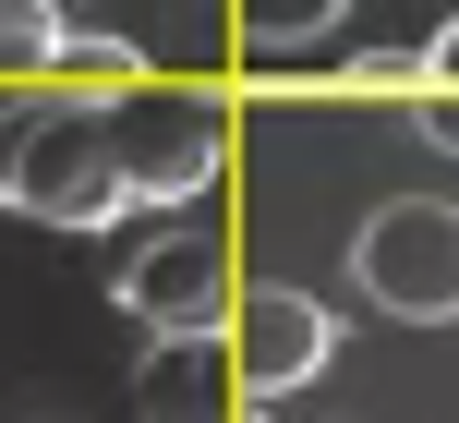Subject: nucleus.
Wrapping results in <instances>:
<instances>
[{
	"instance_id": "f257e3e1",
	"label": "nucleus",
	"mask_w": 459,
	"mask_h": 423,
	"mask_svg": "<svg viewBox=\"0 0 459 423\" xmlns=\"http://www.w3.org/2000/svg\"><path fill=\"white\" fill-rule=\"evenodd\" d=\"M0 206L37 218V230H109L134 206L121 158H109V97L61 85V73L0 97Z\"/></svg>"
},
{
	"instance_id": "f03ea898",
	"label": "nucleus",
	"mask_w": 459,
	"mask_h": 423,
	"mask_svg": "<svg viewBox=\"0 0 459 423\" xmlns=\"http://www.w3.org/2000/svg\"><path fill=\"white\" fill-rule=\"evenodd\" d=\"M109 158H121V194L134 206H194L230 158V109L206 85H169V73H134L109 97Z\"/></svg>"
},
{
	"instance_id": "7ed1b4c3",
	"label": "nucleus",
	"mask_w": 459,
	"mask_h": 423,
	"mask_svg": "<svg viewBox=\"0 0 459 423\" xmlns=\"http://www.w3.org/2000/svg\"><path fill=\"white\" fill-rule=\"evenodd\" d=\"M351 279H363V303L399 315V327H447L459 315V206H436V194L375 206L363 242H351Z\"/></svg>"
},
{
	"instance_id": "20e7f679",
	"label": "nucleus",
	"mask_w": 459,
	"mask_h": 423,
	"mask_svg": "<svg viewBox=\"0 0 459 423\" xmlns=\"http://www.w3.org/2000/svg\"><path fill=\"white\" fill-rule=\"evenodd\" d=\"M121 315H145V327H230V242L206 218H169V230H145L134 255H121Z\"/></svg>"
},
{
	"instance_id": "39448f33",
	"label": "nucleus",
	"mask_w": 459,
	"mask_h": 423,
	"mask_svg": "<svg viewBox=\"0 0 459 423\" xmlns=\"http://www.w3.org/2000/svg\"><path fill=\"white\" fill-rule=\"evenodd\" d=\"M230 363H242L254 400H290V387H315L326 363H339V315L315 303V290H230Z\"/></svg>"
},
{
	"instance_id": "423d86ee",
	"label": "nucleus",
	"mask_w": 459,
	"mask_h": 423,
	"mask_svg": "<svg viewBox=\"0 0 459 423\" xmlns=\"http://www.w3.org/2000/svg\"><path fill=\"white\" fill-rule=\"evenodd\" d=\"M242 411H254V387L230 363V327H169L134 363V423H242Z\"/></svg>"
},
{
	"instance_id": "0eeeda50",
	"label": "nucleus",
	"mask_w": 459,
	"mask_h": 423,
	"mask_svg": "<svg viewBox=\"0 0 459 423\" xmlns=\"http://www.w3.org/2000/svg\"><path fill=\"white\" fill-rule=\"evenodd\" d=\"M61 0H0V85H37V73H61Z\"/></svg>"
},
{
	"instance_id": "6e6552de",
	"label": "nucleus",
	"mask_w": 459,
	"mask_h": 423,
	"mask_svg": "<svg viewBox=\"0 0 459 423\" xmlns=\"http://www.w3.org/2000/svg\"><path fill=\"white\" fill-rule=\"evenodd\" d=\"M351 0H230V24H242L254 48H302V37H326Z\"/></svg>"
},
{
	"instance_id": "1a4fd4ad",
	"label": "nucleus",
	"mask_w": 459,
	"mask_h": 423,
	"mask_svg": "<svg viewBox=\"0 0 459 423\" xmlns=\"http://www.w3.org/2000/svg\"><path fill=\"white\" fill-rule=\"evenodd\" d=\"M134 37H61V85H85V97H121V85H134Z\"/></svg>"
},
{
	"instance_id": "9d476101",
	"label": "nucleus",
	"mask_w": 459,
	"mask_h": 423,
	"mask_svg": "<svg viewBox=\"0 0 459 423\" xmlns=\"http://www.w3.org/2000/svg\"><path fill=\"white\" fill-rule=\"evenodd\" d=\"M339 97H423V48H351Z\"/></svg>"
},
{
	"instance_id": "9b49d317",
	"label": "nucleus",
	"mask_w": 459,
	"mask_h": 423,
	"mask_svg": "<svg viewBox=\"0 0 459 423\" xmlns=\"http://www.w3.org/2000/svg\"><path fill=\"white\" fill-rule=\"evenodd\" d=\"M423 85H459V13L436 24V37H423Z\"/></svg>"
},
{
	"instance_id": "f8f14e48",
	"label": "nucleus",
	"mask_w": 459,
	"mask_h": 423,
	"mask_svg": "<svg viewBox=\"0 0 459 423\" xmlns=\"http://www.w3.org/2000/svg\"><path fill=\"white\" fill-rule=\"evenodd\" d=\"M411 109H423V134H436V145H459V85H423Z\"/></svg>"
},
{
	"instance_id": "ddd939ff",
	"label": "nucleus",
	"mask_w": 459,
	"mask_h": 423,
	"mask_svg": "<svg viewBox=\"0 0 459 423\" xmlns=\"http://www.w3.org/2000/svg\"><path fill=\"white\" fill-rule=\"evenodd\" d=\"M242 423H278V411H266V400H254V411H242Z\"/></svg>"
}]
</instances>
